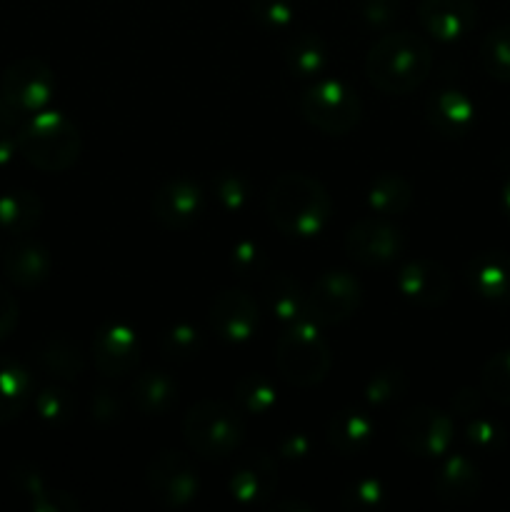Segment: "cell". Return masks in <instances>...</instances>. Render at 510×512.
I'll use <instances>...</instances> for the list:
<instances>
[{"mask_svg":"<svg viewBox=\"0 0 510 512\" xmlns=\"http://www.w3.org/2000/svg\"><path fill=\"white\" fill-rule=\"evenodd\" d=\"M433 70V50L410 30L385 33L365 55V75L370 85L385 95H408L428 80Z\"/></svg>","mask_w":510,"mask_h":512,"instance_id":"6da1fadb","label":"cell"},{"mask_svg":"<svg viewBox=\"0 0 510 512\" xmlns=\"http://www.w3.org/2000/svg\"><path fill=\"white\" fill-rule=\"evenodd\" d=\"M333 215V200L325 185L308 173H283L268 193V218L290 238H313Z\"/></svg>","mask_w":510,"mask_h":512,"instance_id":"7a4b0ae2","label":"cell"},{"mask_svg":"<svg viewBox=\"0 0 510 512\" xmlns=\"http://www.w3.org/2000/svg\"><path fill=\"white\" fill-rule=\"evenodd\" d=\"M15 140H18V153L43 173H63L73 168L83 150L75 123L58 110H38L25 118L15 133Z\"/></svg>","mask_w":510,"mask_h":512,"instance_id":"3957f363","label":"cell"},{"mask_svg":"<svg viewBox=\"0 0 510 512\" xmlns=\"http://www.w3.org/2000/svg\"><path fill=\"white\" fill-rule=\"evenodd\" d=\"M280 378L300 390L318 388L333 368V355L313 320H295L285 328L275 348Z\"/></svg>","mask_w":510,"mask_h":512,"instance_id":"277c9868","label":"cell"},{"mask_svg":"<svg viewBox=\"0 0 510 512\" xmlns=\"http://www.w3.org/2000/svg\"><path fill=\"white\" fill-rule=\"evenodd\" d=\"M183 438L185 445L200 458H225L240 448L245 425L233 405L220 400H200L185 413Z\"/></svg>","mask_w":510,"mask_h":512,"instance_id":"5b68a950","label":"cell"},{"mask_svg":"<svg viewBox=\"0 0 510 512\" xmlns=\"http://www.w3.org/2000/svg\"><path fill=\"white\" fill-rule=\"evenodd\" d=\"M300 115L328 135H345L358 128L363 103L358 93L340 80H318L300 95Z\"/></svg>","mask_w":510,"mask_h":512,"instance_id":"8992f818","label":"cell"},{"mask_svg":"<svg viewBox=\"0 0 510 512\" xmlns=\"http://www.w3.org/2000/svg\"><path fill=\"white\" fill-rule=\"evenodd\" d=\"M363 303V288L348 270H328L308 290L305 315L318 325L345 323L358 313Z\"/></svg>","mask_w":510,"mask_h":512,"instance_id":"52a82bcc","label":"cell"},{"mask_svg":"<svg viewBox=\"0 0 510 512\" xmlns=\"http://www.w3.org/2000/svg\"><path fill=\"white\" fill-rule=\"evenodd\" d=\"M455 428L448 413L430 405H418L398 420V440L410 455L418 458H438L453 445Z\"/></svg>","mask_w":510,"mask_h":512,"instance_id":"ba28073f","label":"cell"},{"mask_svg":"<svg viewBox=\"0 0 510 512\" xmlns=\"http://www.w3.org/2000/svg\"><path fill=\"white\" fill-rule=\"evenodd\" d=\"M148 488L160 505L170 510L188 508L200 493V480L185 455L163 450L148 465Z\"/></svg>","mask_w":510,"mask_h":512,"instance_id":"9c48e42d","label":"cell"},{"mask_svg":"<svg viewBox=\"0 0 510 512\" xmlns=\"http://www.w3.org/2000/svg\"><path fill=\"white\" fill-rule=\"evenodd\" d=\"M0 90L5 98L23 110L25 115H33L45 110L55 93V75L50 65L40 58H20L8 65L0 78Z\"/></svg>","mask_w":510,"mask_h":512,"instance_id":"30bf717a","label":"cell"},{"mask_svg":"<svg viewBox=\"0 0 510 512\" xmlns=\"http://www.w3.org/2000/svg\"><path fill=\"white\" fill-rule=\"evenodd\" d=\"M405 238L400 228H395L388 220L365 218L358 220L353 228L345 233V250L350 258L368 268L388 265L403 253Z\"/></svg>","mask_w":510,"mask_h":512,"instance_id":"8fae6325","label":"cell"},{"mask_svg":"<svg viewBox=\"0 0 510 512\" xmlns=\"http://www.w3.org/2000/svg\"><path fill=\"white\" fill-rule=\"evenodd\" d=\"M90 353L100 373L108 378H125L140 363L138 335L128 325L110 323L95 333Z\"/></svg>","mask_w":510,"mask_h":512,"instance_id":"7c38bea8","label":"cell"},{"mask_svg":"<svg viewBox=\"0 0 510 512\" xmlns=\"http://www.w3.org/2000/svg\"><path fill=\"white\" fill-rule=\"evenodd\" d=\"M258 303L243 290L228 288L210 305V328L225 343H245L258 330Z\"/></svg>","mask_w":510,"mask_h":512,"instance_id":"4fadbf2b","label":"cell"},{"mask_svg":"<svg viewBox=\"0 0 510 512\" xmlns=\"http://www.w3.org/2000/svg\"><path fill=\"white\" fill-rule=\"evenodd\" d=\"M205 208V195L188 178L168 180L153 198V218L168 230L190 228Z\"/></svg>","mask_w":510,"mask_h":512,"instance_id":"5bb4252c","label":"cell"},{"mask_svg":"<svg viewBox=\"0 0 510 512\" xmlns=\"http://www.w3.org/2000/svg\"><path fill=\"white\" fill-rule=\"evenodd\" d=\"M230 495L238 500L240 505L250 508V505H260L268 498H273L275 488H278V468H275V458L265 450H253V453L243 455L235 465L233 475H230Z\"/></svg>","mask_w":510,"mask_h":512,"instance_id":"9a60e30c","label":"cell"},{"mask_svg":"<svg viewBox=\"0 0 510 512\" xmlns=\"http://www.w3.org/2000/svg\"><path fill=\"white\" fill-rule=\"evenodd\" d=\"M418 20L435 40L453 43L475 28L478 5L475 0H423L418 5Z\"/></svg>","mask_w":510,"mask_h":512,"instance_id":"2e32d148","label":"cell"},{"mask_svg":"<svg viewBox=\"0 0 510 512\" xmlns=\"http://www.w3.org/2000/svg\"><path fill=\"white\" fill-rule=\"evenodd\" d=\"M425 120L440 138H463L475 125V105L463 90L443 88L425 100Z\"/></svg>","mask_w":510,"mask_h":512,"instance_id":"e0dca14e","label":"cell"},{"mask_svg":"<svg viewBox=\"0 0 510 512\" xmlns=\"http://www.w3.org/2000/svg\"><path fill=\"white\" fill-rule=\"evenodd\" d=\"M398 290L420 308H438L450 298V273L435 260H413L400 268Z\"/></svg>","mask_w":510,"mask_h":512,"instance_id":"ac0fdd59","label":"cell"},{"mask_svg":"<svg viewBox=\"0 0 510 512\" xmlns=\"http://www.w3.org/2000/svg\"><path fill=\"white\" fill-rule=\"evenodd\" d=\"M50 268H53V258H50L48 248L38 240L23 238V235H18V240H13L3 255L5 278L18 288L43 285L50 278Z\"/></svg>","mask_w":510,"mask_h":512,"instance_id":"d6986e66","label":"cell"},{"mask_svg":"<svg viewBox=\"0 0 510 512\" xmlns=\"http://www.w3.org/2000/svg\"><path fill=\"white\" fill-rule=\"evenodd\" d=\"M470 290L493 303H510V253L488 250L475 255L465 268Z\"/></svg>","mask_w":510,"mask_h":512,"instance_id":"ffe728a7","label":"cell"},{"mask_svg":"<svg viewBox=\"0 0 510 512\" xmlns=\"http://www.w3.org/2000/svg\"><path fill=\"white\" fill-rule=\"evenodd\" d=\"M480 470L465 455H453L448 463L440 468L438 480H435V493L448 505H468L478 498L480 493Z\"/></svg>","mask_w":510,"mask_h":512,"instance_id":"44dd1931","label":"cell"},{"mask_svg":"<svg viewBox=\"0 0 510 512\" xmlns=\"http://www.w3.org/2000/svg\"><path fill=\"white\" fill-rule=\"evenodd\" d=\"M33 398V380L25 365L0 355V425L18 420Z\"/></svg>","mask_w":510,"mask_h":512,"instance_id":"7402d4cb","label":"cell"},{"mask_svg":"<svg viewBox=\"0 0 510 512\" xmlns=\"http://www.w3.org/2000/svg\"><path fill=\"white\" fill-rule=\"evenodd\" d=\"M375 438V423L365 413L343 410L328 425V443L340 455H360Z\"/></svg>","mask_w":510,"mask_h":512,"instance_id":"603a6c76","label":"cell"},{"mask_svg":"<svg viewBox=\"0 0 510 512\" xmlns=\"http://www.w3.org/2000/svg\"><path fill=\"white\" fill-rule=\"evenodd\" d=\"M133 403L143 415H168L178 403V383L163 370H145L133 380Z\"/></svg>","mask_w":510,"mask_h":512,"instance_id":"cb8c5ba5","label":"cell"},{"mask_svg":"<svg viewBox=\"0 0 510 512\" xmlns=\"http://www.w3.org/2000/svg\"><path fill=\"white\" fill-rule=\"evenodd\" d=\"M43 220V200L33 190H8L0 195V228L10 235H25Z\"/></svg>","mask_w":510,"mask_h":512,"instance_id":"d4e9b609","label":"cell"},{"mask_svg":"<svg viewBox=\"0 0 510 512\" xmlns=\"http://www.w3.org/2000/svg\"><path fill=\"white\" fill-rule=\"evenodd\" d=\"M13 478L15 488L20 493H25L30 498V508L35 512H70L78 510V503L70 500L65 493H53V490L45 488L43 478H40L38 468H33L30 463H15L13 465Z\"/></svg>","mask_w":510,"mask_h":512,"instance_id":"484cf974","label":"cell"},{"mask_svg":"<svg viewBox=\"0 0 510 512\" xmlns=\"http://www.w3.org/2000/svg\"><path fill=\"white\" fill-rule=\"evenodd\" d=\"M265 298H268L270 310L285 325L295 323L305 315V303L308 293H303L298 280L288 273H273L265 280Z\"/></svg>","mask_w":510,"mask_h":512,"instance_id":"4316f807","label":"cell"},{"mask_svg":"<svg viewBox=\"0 0 510 512\" xmlns=\"http://www.w3.org/2000/svg\"><path fill=\"white\" fill-rule=\"evenodd\" d=\"M38 363L58 380H75L85 370V358L78 345L65 335H53L38 348Z\"/></svg>","mask_w":510,"mask_h":512,"instance_id":"83f0119b","label":"cell"},{"mask_svg":"<svg viewBox=\"0 0 510 512\" xmlns=\"http://www.w3.org/2000/svg\"><path fill=\"white\" fill-rule=\"evenodd\" d=\"M413 203V188L398 173H383L368 190V205L378 215H403Z\"/></svg>","mask_w":510,"mask_h":512,"instance_id":"f1b7e54d","label":"cell"},{"mask_svg":"<svg viewBox=\"0 0 510 512\" xmlns=\"http://www.w3.org/2000/svg\"><path fill=\"white\" fill-rule=\"evenodd\" d=\"M285 65L290 73L300 75V78H313V75L323 73L328 65V48H325L323 38L315 33H300L285 48Z\"/></svg>","mask_w":510,"mask_h":512,"instance_id":"f546056e","label":"cell"},{"mask_svg":"<svg viewBox=\"0 0 510 512\" xmlns=\"http://www.w3.org/2000/svg\"><path fill=\"white\" fill-rule=\"evenodd\" d=\"M235 398H238L240 408L248 410V413L253 415L270 413L273 405L278 403V393H275L273 380L263 373L240 375L238 383H235Z\"/></svg>","mask_w":510,"mask_h":512,"instance_id":"4dcf8cb0","label":"cell"},{"mask_svg":"<svg viewBox=\"0 0 510 512\" xmlns=\"http://www.w3.org/2000/svg\"><path fill=\"white\" fill-rule=\"evenodd\" d=\"M480 63L490 78L510 83V23L498 25L480 45Z\"/></svg>","mask_w":510,"mask_h":512,"instance_id":"1f68e13d","label":"cell"},{"mask_svg":"<svg viewBox=\"0 0 510 512\" xmlns=\"http://www.w3.org/2000/svg\"><path fill=\"white\" fill-rule=\"evenodd\" d=\"M35 410L48 425H63L75 415V398L68 388L48 385L35 395Z\"/></svg>","mask_w":510,"mask_h":512,"instance_id":"d6a6232c","label":"cell"},{"mask_svg":"<svg viewBox=\"0 0 510 512\" xmlns=\"http://www.w3.org/2000/svg\"><path fill=\"white\" fill-rule=\"evenodd\" d=\"M213 193L220 208L228 213H240L250 203V183L238 170H223L213 178Z\"/></svg>","mask_w":510,"mask_h":512,"instance_id":"836d02e7","label":"cell"},{"mask_svg":"<svg viewBox=\"0 0 510 512\" xmlns=\"http://www.w3.org/2000/svg\"><path fill=\"white\" fill-rule=\"evenodd\" d=\"M480 388L495 403L510 405V350L493 355L485 363L483 375H480Z\"/></svg>","mask_w":510,"mask_h":512,"instance_id":"e575fe53","label":"cell"},{"mask_svg":"<svg viewBox=\"0 0 510 512\" xmlns=\"http://www.w3.org/2000/svg\"><path fill=\"white\" fill-rule=\"evenodd\" d=\"M405 388H408V375L403 370H380L365 385V403L373 405V408H383V405L398 400L405 393Z\"/></svg>","mask_w":510,"mask_h":512,"instance_id":"d590c367","label":"cell"},{"mask_svg":"<svg viewBox=\"0 0 510 512\" xmlns=\"http://www.w3.org/2000/svg\"><path fill=\"white\" fill-rule=\"evenodd\" d=\"M385 500L383 483L375 478H360L340 495V508L345 512H373L380 510Z\"/></svg>","mask_w":510,"mask_h":512,"instance_id":"8d00e7d4","label":"cell"},{"mask_svg":"<svg viewBox=\"0 0 510 512\" xmlns=\"http://www.w3.org/2000/svg\"><path fill=\"white\" fill-rule=\"evenodd\" d=\"M203 350V335L190 323H178L163 333V353L173 360H190Z\"/></svg>","mask_w":510,"mask_h":512,"instance_id":"74e56055","label":"cell"},{"mask_svg":"<svg viewBox=\"0 0 510 512\" xmlns=\"http://www.w3.org/2000/svg\"><path fill=\"white\" fill-rule=\"evenodd\" d=\"M250 15L265 30L290 28L295 18V0H250Z\"/></svg>","mask_w":510,"mask_h":512,"instance_id":"f35d334b","label":"cell"},{"mask_svg":"<svg viewBox=\"0 0 510 512\" xmlns=\"http://www.w3.org/2000/svg\"><path fill=\"white\" fill-rule=\"evenodd\" d=\"M230 265L238 278H255V275L265 273L268 258L255 240H240L230 250Z\"/></svg>","mask_w":510,"mask_h":512,"instance_id":"ab89813d","label":"cell"},{"mask_svg":"<svg viewBox=\"0 0 510 512\" xmlns=\"http://www.w3.org/2000/svg\"><path fill=\"white\" fill-rule=\"evenodd\" d=\"M465 438L473 445L475 450H483V453H495V450L503 448L505 443V430L498 423L488 418H478L473 423H468L465 428Z\"/></svg>","mask_w":510,"mask_h":512,"instance_id":"60d3db41","label":"cell"},{"mask_svg":"<svg viewBox=\"0 0 510 512\" xmlns=\"http://www.w3.org/2000/svg\"><path fill=\"white\" fill-rule=\"evenodd\" d=\"M400 13V0H360V18L370 28H388Z\"/></svg>","mask_w":510,"mask_h":512,"instance_id":"b9f144b4","label":"cell"},{"mask_svg":"<svg viewBox=\"0 0 510 512\" xmlns=\"http://www.w3.org/2000/svg\"><path fill=\"white\" fill-rule=\"evenodd\" d=\"M123 413V403H120L118 395L108 388H100L98 393L93 395V418L100 420V423H113V420L120 418Z\"/></svg>","mask_w":510,"mask_h":512,"instance_id":"7bdbcfd3","label":"cell"},{"mask_svg":"<svg viewBox=\"0 0 510 512\" xmlns=\"http://www.w3.org/2000/svg\"><path fill=\"white\" fill-rule=\"evenodd\" d=\"M18 325V300L0 285V340L8 338Z\"/></svg>","mask_w":510,"mask_h":512,"instance_id":"ee69618b","label":"cell"},{"mask_svg":"<svg viewBox=\"0 0 510 512\" xmlns=\"http://www.w3.org/2000/svg\"><path fill=\"white\" fill-rule=\"evenodd\" d=\"M310 450V440L303 433H290L280 440V455L288 460H300L305 458Z\"/></svg>","mask_w":510,"mask_h":512,"instance_id":"f6af8a7d","label":"cell"},{"mask_svg":"<svg viewBox=\"0 0 510 512\" xmlns=\"http://www.w3.org/2000/svg\"><path fill=\"white\" fill-rule=\"evenodd\" d=\"M23 123H25L23 110L15 108V105L5 98L3 90H0V128H8V130H15V133H18V128Z\"/></svg>","mask_w":510,"mask_h":512,"instance_id":"bcb514c9","label":"cell"},{"mask_svg":"<svg viewBox=\"0 0 510 512\" xmlns=\"http://www.w3.org/2000/svg\"><path fill=\"white\" fill-rule=\"evenodd\" d=\"M450 408H453V413H458V415L478 413L480 395L475 393V390H470V388L460 390V393H455L453 400H450Z\"/></svg>","mask_w":510,"mask_h":512,"instance_id":"7dc6e473","label":"cell"},{"mask_svg":"<svg viewBox=\"0 0 510 512\" xmlns=\"http://www.w3.org/2000/svg\"><path fill=\"white\" fill-rule=\"evenodd\" d=\"M15 153H18V140H15L13 130L0 128V168L8 165L15 158Z\"/></svg>","mask_w":510,"mask_h":512,"instance_id":"c3c4849f","label":"cell"},{"mask_svg":"<svg viewBox=\"0 0 510 512\" xmlns=\"http://www.w3.org/2000/svg\"><path fill=\"white\" fill-rule=\"evenodd\" d=\"M275 510H303V512H310V505L293 503V500H285V503H275Z\"/></svg>","mask_w":510,"mask_h":512,"instance_id":"681fc988","label":"cell"},{"mask_svg":"<svg viewBox=\"0 0 510 512\" xmlns=\"http://www.w3.org/2000/svg\"><path fill=\"white\" fill-rule=\"evenodd\" d=\"M503 210L510 220V178L505 180V185H503Z\"/></svg>","mask_w":510,"mask_h":512,"instance_id":"f907efd6","label":"cell"}]
</instances>
